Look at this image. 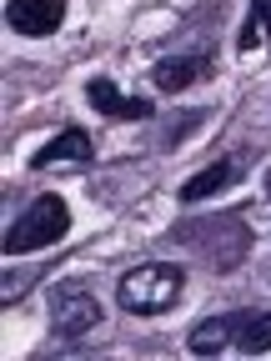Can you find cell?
<instances>
[{"mask_svg":"<svg viewBox=\"0 0 271 361\" xmlns=\"http://www.w3.org/2000/svg\"><path fill=\"white\" fill-rule=\"evenodd\" d=\"M181 291H186V271L176 261H141L116 281V301L131 316H161L181 301Z\"/></svg>","mask_w":271,"mask_h":361,"instance_id":"6da1fadb","label":"cell"},{"mask_svg":"<svg viewBox=\"0 0 271 361\" xmlns=\"http://www.w3.org/2000/svg\"><path fill=\"white\" fill-rule=\"evenodd\" d=\"M171 241H181V246H191L201 261H211L216 271H231L241 256H246V246H251V226L241 221V216H211V221H181V226H171Z\"/></svg>","mask_w":271,"mask_h":361,"instance_id":"7a4b0ae2","label":"cell"},{"mask_svg":"<svg viewBox=\"0 0 271 361\" xmlns=\"http://www.w3.org/2000/svg\"><path fill=\"white\" fill-rule=\"evenodd\" d=\"M71 231V206L66 196L56 191H45V196H30L25 211L6 226V256H30V251H45V246H56L61 236Z\"/></svg>","mask_w":271,"mask_h":361,"instance_id":"3957f363","label":"cell"},{"mask_svg":"<svg viewBox=\"0 0 271 361\" xmlns=\"http://www.w3.org/2000/svg\"><path fill=\"white\" fill-rule=\"evenodd\" d=\"M101 326V301L80 281H61L51 291V336L56 341H80Z\"/></svg>","mask_w":271,"mask_h":361,"instance_id":"277c9868","label":"cell"},{"mask_svg":"<svg viewBox=\"0 0 271 361\" xmlns=\"http://www.w3.org/2000/svg\"><path fill=\"white\" fill-rule=\"evenodd\" d=\"M90 161H96V146H90V130H80V126H66L56 141H45L40 151H35V171H85Z\"/></svg>","mask_w":271,"mask_h":361,"instance_id":"5b68a950","label":"cell"},{"mask_svg":"<svg viewBox=\"0 0 271 361\" xmlns=\"http://www.w3.org/2000/svg\"><path fill=\"white\" fill-rule=\"evenodd\" d=\"M216 71V56L211 51H186V56H166V61H156L151 66V85L161 90V96H181L186 85H196V80H206Z\"/></svg>","mask_w":271,"mask_h":361,"instance_id":"8992f818","label":"cell"},{"mask_svg":"<svg viewBox=\"0 0 271 361\" xmlns=\"http://www.w3.org/2000/svg\"><path fill=\"white\" fill-rule=\"evenodd\" d=\"M85 101H90V111H101L111 121H151V111H156L146 96H126L111 75H90L85 80Z\"/></svg>","mask_w":271,"mask_h":361,"instance_id":"52a82bcc","label":"cell"},{"mask_svg":"<svg viewBox=\"0 0 271 361\" xmlns=\"http://www.w3.org/2000/svg\"><path fill=\"white\" fill-rule=\"evenodd\" d=\"M6 25L16 35H56L66 25V0H6Z\"/></svg>","mask_w":271,"mask_h":361,"instance_id":"ba28073f","label":"cell"},{"mask_svg":"<svg viewBox=\"0 0 271 361\" xmlns=\"http://www.w3.org/2000/svg\"><path fill=\"white\" fill-rule=\"evenodd\" d=\"M246 176V156H226V161H211L206 171H196L186 186H181L176 196L186 201V206H201V201H211V196H221L226 186H236V180Z\"/></svg>","mask_w":271,"mask_h":361,"instance_id":"9c48e42d","label":"cell"},{"mask_svg":"<svg viewBox=\"0 0 271 361\" xmlns=\"http://www.w3.org/2000/svg\"><path fill=\"white\" fill-rule=\"evenodd\" d=\"M231 346L246 351V356H261L271 351V311H231Z\"/></svg>","mask_w":271,"mask_h":361,"instance_id":"30bf717a","label":"cell"},{"mask_svg":"<svg viewBox=\"0 0 271 361\" xmlns=\"http://www.w3.org/2000/svg\"><path fill=\"white\" fill-rule=\"evenodd\" d=\"M30 281H35L30 271H6V286H0V306H16V301L30 291Z\"/></svg>","mask_w":271,"mask_h":361,"instance_id":"8fae6325","label":"cell"},{"mask_svg":"<svg viewBox=\"0 0 271 361\" xmlns=\"http://www.w3.org/2000/svg\"><path fill=\"white\" fill-rule=\"evenodd\" d=\"M261 45H266V25H261L256 16H246V25H241V56L261 51Z\"/></svg>","mask_w":271,"mask_h":361,"instance_id":"7c38bea8","label":"cell"},{"mask_svg":"<svg viewBox=\"0 0 271 361\" xmlns=\"http://www.w3.org/2000/svg\"><path fill=\"white\" fill-rule=\"evenodd\" d=\"M251 16L266 25V35H271V0H251Z\"/></svg>","mask_w":271,"mask_h":361,"instance_id":"4fadbf2b","label":"cell"}]
</instances>
